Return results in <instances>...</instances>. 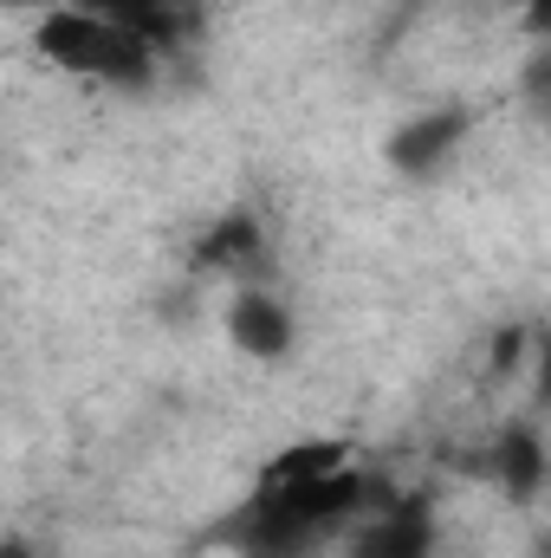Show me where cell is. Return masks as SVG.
Masks as SVG:
<instances>
[{
	"mask_svg": "<svg viewBox=\"0 0 551 558\" xmlns=\"http://www.w3.org/2000/svg\"><path fill=\"white\" fill-rule=\"evenodd\" d=\"M33 52L52 72L98 78V85H143L162 59V46L149 33L124 26V20H105V13H85L72 0H59L52 13L33 20Z\"/></svg>",
	"mask_w": 551,
	"mask_h": 558,
	"instance_id": "1",
	"label": "cell"
},
{
	"mask_svg": "<svg viewBox=\"0 0 551 558\" xmlns=\"http://www.w3.org/2000/svg\"><path fill=\"white\" fill-rule=\"evenodd\" d=\"M228 344L254 364H279L292 344H298V325H292V305L267 292V286H241L234 305H228Z\"/></svg>",
	"mask_w": 551,
	"mask_h": 558,
	"instance_id": "2",
	"label": "cell"
},
{
	"mask_svg": "<svg viewBox=\"0 0 551 558\" xmlns=\"http://www.w3.org/2000/svg\"><path fill=\"white\" fill-rule=\"evenodd\" d=\"M344 468H357V448H351L344 435H298V441H285V448L267 454L254 494H292V487L331 481V474H344Z\"/></svg>",
	"mask_w": 551,
	"mask_h": 558,
	"instance_id": "3",
	"label": "cell"
},
{
	"mask_svg": "<svg viewBox=\"0 0 551 558\" xmlns=\"http://www.w3.org/2000/svg\"><path fill=\"white\" fill-rule=\"evenodd\" d=\"M351 558H434V533L415 513H364V526L351 533Z\"/></svg>",
	"mask_w": 551,
	"mask_h": 558,
	"instance_id": "4",
	"label": "cell"
},
{
	"mask_svg": "<svg viewBox=\"0 0 551 558\" xmlns=\"http://www.w3.org/2000/svg\"><path fill=\"white\" fill-rule=\"evenodd\" d=\"M72 7L105 13V20H124V26L149 33L156 46H169L175 33H188V26H195V0H72Z\"/></svg>",
	"mask_w": 551,
	"mask_h": 558,
	"instance_id": "5",
	"label": "cell"
},
{
	"mask_svg": "<svg viewBox=\"0 0 551 558\" xmlns=\"http://www.w3.org/2000/svg\"><path fill=\"white\" fill-rule=\"evenodd\" d=\"M454 137H461V118H428V124H415V131H403L390 156H396L403 169H428V162H434V156H441V149H448Z\"/></svg>",
	"mask_w": 551,
	"mask_h": 558,
	"instance_id": "6",
	"label": "cell"
},
{
	"mask_svg": "<svg viewBox=\"0 0 551 558\" xmlns=\"http://www.w3.org/2000/svg\"><path fill=\"white\" fill-rule=\"evenodd\" d=\"M500 474H506V487H513V494H532V487H539V474H546V454H539V435H526V428H513V435L500 441Z\"/></svg>",
	"mask_w": 551,
	"mask_h": 558,
	"instance_id": "7",
	"label": "cell"
},
{
	"mask_svg": "<svg viewBox=\"0 0 551 558\" xmlns=\"http://www.w3.org/2000/svg\"><path fill=\"white\" fill-rule=\"evenodd\" d=\"M519 13H526V33L532 39H551V0H526Z\"/></svg>",
	"mask_w": 551,
	"mask_h": 558,
	"instance_id": "8",
	"label": "cell"
},
{
	"mask_svg": "<svg viewBox=\"0 0 551 558\" xmlns=\"http://www.w3.org/2000/svg\"><path fill=\"white\" fill-rule=\"evenodd\" d=\"M539 403H551V338H546V351H539Z\"/></svg>",
	"mask_w": 551,
	"mask_h": 558,
	"instance_id": "9",
	"label": "cell"
},
{
	"mask_svg": "<svg viewBox=\"0 0 551 558\" xmlns=\"http://www.w3.org/2000/svg\"><path fill=\"white\" fill-rule=\"evenodd\" d=\"M519 7H526V0H519Z\"/></svg>",
	"mask_w": 551,
	"mask_h": 558,
	"instance_id": "10",
	"label": "cell"
}]
</instances>
